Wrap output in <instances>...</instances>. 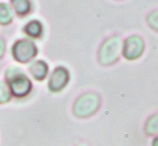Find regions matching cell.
<instances>
[{
	"label": "cell",
	"mask_w": 158,
	"mask_h": 146,
	"mask_svg": "<svg viewBox=\"0 0 158 146\" xmlns=\"http://www.w3.org/2000/svg\"><path fill=\"white\" fill-rule=\"evenodd\" d=\"M102 106L101 96L95 91H86L74 100L72 113L77 119H89L98 112Z\"/></svg>",
	"instance_id": "3957f363"
},
{
	"label": "cell",
	"mask_w": 158,
	"mask_h": 146,
	"mask_svg": "<svg viewBox=\"0 0 158 146\" xmlns=\"http://www.w3.org/2000/svg\"><path fill=\"white\" fill-rule=\"evenodd\" d=\"M75 146H90V145H89L86 142H79Z\"/></svg>",
	"instance_id": "2e32d148"
},
{
	"label": "cell",
	"mask_w": 158,
	"mask_h": 146,
	"mask_svg": "<svg viewBox=\"0 0 158 146\" xmlns=\"http://www.w3.org/2000/svg\"><path fill=\"white\" fill-rule=\"evenodd\" d=\"M144 132L147 136L158 135V111L147 117L144 124Z\"/></svg>",
	"instance_id": "30bf717a"
},
{
	"label": "cell",
	"mask_w": 158,
	"mask_h": 146,
	"mask_svg": "<svg viewBox=\"0 0 158 146\" xmlns=\"http://www.w3.org/2000/svg\"><path fill=\"white\" fill-rule=\"evenodd\" d=\"M5 78L10 89L11 96L16 97L18 99L28 97L32 91L33 86L29 77L23 73L22 69L16 66H10L6 69Z\"/></svg>",
	"instance_id": "6da1fadb"
},
{
	"label": "cell",
	"mask_w": 158,
	"mask_h": 146,
	"mask_svg": "<svg viewBox=\"0 0 158 146\" xmlns=\"http://www.w3.org/2000/svg\"><path fill=\"white\" fill-rule=\"evenodd\" d=\"M152 146H158V135L154 136L153 141H152Z\"/></svg>",
	"instance_id": "9a60e30c"
},
{
	"label": "cell",
	"mask_w": 158,
	"mask_h": 146,
	"mask_svg": "<svg viewBox=\"0 0 158 146\" xmlns=\"http://www.w3.org/2000/svg\"><path fill=\"white\" fill-rule=\"evenodd\" d=\"M11 92L6 81L0 80V104L8 103L11 100Z\"/></svg>",
	"instance_id": "7c38bea8"
},
{
	"label": "cell",
	"mask_w": 158,
	"mask_h": 146,
	"mask_svg": "<svg viewBox=\"0 0 158 146\" xmlns=\"http://www.w3.org/2000/svg\"><path fill=\"white\" fill-rule=\"evenodd\" d=\"M13 21V10L10 5L0 2V25H8Z\"/></svg>",
	"instance_id": "8fae6325"
},
{
	"label": "cell",
	"mask_w": 158,
	"mask_h": 146,
	"mask_svg": "<svg viewBox=\"0 0 158 146\" xmlns=\"http://www.w3.org/2000/svg\"><path fill=\"white\" fill-rule=\"evenodd\" d=\"M123 41L119 34H112L100 44L98 51V62L104 67L115 65L122 55Z\"/></svg>",
	"instance_id": "7a4b0ae2"
},
{
	"label": "cell",
	"mask_w": 158,
	"mask_h": 146,
	"mask_svg": "<svg viewBox=\"0 0 158 146\" xmlns=\"http://www.w3.org/2000/svg\"><path fill=\"white\" fill-rule=\"evenodd\" d=\"M38 46L32 40L20 39L13 43L11 47V55L20 64H27L37 57Z\"/></svg>",
	"instance_id": "277c9868"
},
{
	"label": "cell",
	"mask_w": 158,
	"mask_h": 146,
	"mask_svg": "<svg viewBox=\"0 0 158 146\" xmlns=\"http://www.w3.org/2000/svg\"><path fill=\"white\" fill-rule=\"evenodd\" d=\"M146 22L150 29L158 32V9H154L148 13L146 16Z\"/></svg>",
	"instance_id": "4fadbf2b"
},
{
	"label": "cell",
	"mask_w": 158,
	"mask_h": 146,
	"mask_svg": "<svg viewBox=\"0 0 158 146\" xmlns=\"http://www.w3.org/2000/svg\"><path fill=\"white\" fill-rule=\"evenodd\" d=\"M71 74L64 66H56L51 73L48 80V88L53 94H59L65 89L70 83Z\"/></svg>",
	"instance_id": "8992f818"
},
{
	"label": "cell",
	"mask_w": 158,
	"mask_h": 146,
	"mask_svg": "<svg viewBox=\"0 0 158 146\" xmlns=\"http://www.w3.org/2000/svg\"><path fill=\"white\" fill-rule=\"evenodd\" d=\"M117 1H122V0H117Z\"/></svg>",
	"instance_id": "e0dca14e"
},
{
	"label": "cell",
	"mask_w": 158,
	"mask_h": 146,
	"mask_svg": "<svg viewBox=\"0 0 158 146\" xmlns=\"http://www.w3.org/2000/svg\"><path fill=\"white\" fill-rule=\"evenodd\" d=\"M145 46V41L139 34H131L123 41L122 55L128 62H134L143 56Z\"/></svg>",
	"instance_id": "5b68a950"
},
{
	"label": "cell",
	"mask_w": 158,
	"mask_h": 146,
	"mask_svg": "<svg viewBox=\"0 0 158 146\" xmlns=\"http://www.w3.org/2000/svg\"><path fill=\"white\" fill-rule=\"evenodd\" d=\"M11 8L20 17H26L30 13L32 6L30 0H10Z\"/></svg>",
	"instance_id": "9c48e42d"
},
{
	"label": "cell",
	"mask_w": 158,
	"mask_h": 146,
	"mask_svg": "<svg viewBox=\"0 0 158 146\" xmlns=\"http://www.w3.org/2000/svg\"><path fill=\"white\" fill-rule=\"evenodd\" d=\"M24 33L32 39H40L43 34V24L39 20H31L24 25Z\"/></svg>",
	"instance_id": "ba28073f"
},
{
	"label": "cell",
	"mask_w": 158,
	"mask_h": 146,
	"mask_svg": "<svg viewBox=\"0 0 158 146\" xmlns=\"http://www.w3.org/2000/svg\"><path fill=\"white\" fill-rule=\"evenodd\" d=\"M29 73L33 77V79L43 81L49 74V65L42 60H33L29 65Z\"/></svg>",
	"instance_id": "52a82bcc"
},
{
	"label": "cell",
	"mask_w": 158,
	"mask_h": 146,
	"mask_svg": "<svg viewBox=\"0 0 158 146\" xmlns=\"http://www.w3.org/2000/svg\"><path fill=\"white\" fill-rule=\"evenodd\" d=\"M5 53H6V41L5 39L0 37V60L3 57Z\"/></svg>",
	"instance_id": "5bb4252c"
}]
</instances>
